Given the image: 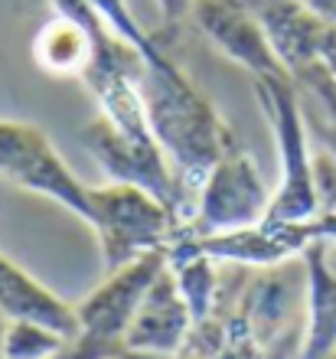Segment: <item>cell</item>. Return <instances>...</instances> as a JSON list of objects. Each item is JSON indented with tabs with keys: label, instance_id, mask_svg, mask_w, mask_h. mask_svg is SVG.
Wrapping results in <instances>:
<instances>
[{
	"label": "cell",
	"instance_id": "1",
	"mask_svg": "<svg viewBox=\"0 0 336 359\" xmlns=\"http://www.w3.org/2000/svg\"><path fill=\"white\" fill-rule=\"evenodd\" d=\"M137 88L147 124L187 193H199L215 163L235 147V134L183 69L160 53L140 66Z\"/></svg>",
	"mask_w": 336,
	"mask_h": 359
},
{
	"label": "cell",
	"instance_id": "2",
	"mask_svg": "<svg viewBox=\"0 0 336 359\" xmlns=\"http://www.w3.org/2000/svg\"><path fill=\"white\" fill-rule=\"evenodd\" d=\"M255 98L271 124L281 161V183L271 193L264 222H310L320 216L314 157L307 147V118L290 76H255Z\"/></svg>",
	"mask_w": 336,
	"mask_h": 359
},
{
	"label": "cell",
	"instance_id": "3",
	"mask_svg": "<svg viewBox=\"0 0 336 359\" xmlns=\"http://www.w3.org/2000/svg\"><path fill=\"white\" fill-rule=\"evenodd\" d=\"M163 268L167 248H157L108 271L85 301L75 304V333L66 346V359H154L131 353L124 337L144 291Z\"/></svg>",
	"mask_w": 336,
	"mask_h": 359
},
{
	"label": "cell",
	"instance_id": "4",
	"mask_svg": "<svg viewBox=\"0 0 336 359\" xmlns=\"http://www.w3.org/2000/svg\"><path fill=\"white\" fill-rule=\"evenodd\" d=\"M88 203L92 216L85 226L98 238L105 271H114L157 248H170L183 229V219L173 209L134 183H105L88 189Z\"/></svg>",
	"mask_w": 336,
	"mask_h": 359
},
{
	"label": "cell",
	"instance_id": "5",
	"mask_svg": "<svg viewBox=\"0 0 336 359\" xmlns=\"http://www.w3.org/2000/svg\"><path fill=\"white\" fill-rule=\"evenodd\" d=\"M79 137H82L85 151L102 163V170L108 173L112 183H134V187L147 189L163 206L173 209L183 222L193 216V209L187 206V189L154 134L134 137V134L118 131L105 114H98L85 124Z\"/></svg>",
	"mask_w": 336,
	"mask_h": 359
},
{
	"label": "cell",
	"instance_id": "6",
	"mask_svg": "<svg viewBox=\"0 0 336 359\" xmlns=\"http://www.w3.org/2000/svg\"><path fill=\"white\" fill-rule=\"evenodd\" d=\"M0 177L59 203L82 222L92 216L88 187L69 170V163L36 124L0 121Z\"/></svg>",
	"mask_w": 336,
	"mask_h": 359
},
{
	"label": "cell",
	"instance_id": "7",
	"mask_svg": "<svg viewBox=\"0 0 336 359\" xmlns=\"http://www.w3.org/2000/svg\"><path fill=\"white\" fill-rule=\"evenodd\" d=\"M271 206V193L264 187L255 161L235 144L215 163L199 187V203L180 232L187 236H215L232 229L258 226Z\"/></svg>",
	"mask_w": 336,
	"mask_h": 359
},
{
	"label": "cell",
	"instance_id": "8",
	"mask_svg": "<svg viewBox=\"0 0 336 359\" xmlns=\"http://www.w3.org/2000/svg\"><path fill=\"white\" fill-rule=\"evenodd\" d=\"M189 17L219 53H225L245 72H252V79L288 76L248 0H193Z\"/></svg>",
	"mask_w": 336,
	"mask_h": 359
},
{
	"label": "cell",
	"instance_id": "9",
	"mask_svg": "<svg viewBox=\"0 0 336 359\" xmlns=\"http://www.w3.org/2000/svg\"><path fill=\"white\" fill-rule=\"evenodd\" d=\"M310 222H258V226L215 232V236L177 232V238L215 262H229V265L242 268H281L290 258L304 255L310 242H317Z\"/></svg>",
	"mask_w": 336,
	"mask_h": 359
},
{
	"label": "cell",
	"instance_id": "10",
	"mask_svg": "<svg viewBox=\"0 0 336 359\" xmlns=\"http://www.w3.org/2000/svg\"><path fill=\"white\" fill-rule=\"evenodd\" d=\"M193 330V313L177 287V278L170 268L154 278L137 311L128 327V350L137 356H177L187 346V337Z\"/></svg>",
	"mask_w": 336,
	"mask_h": 359
},
{
	"label": "cell",
	"instance_id": "11",
	"mask_svg": "<svg viewBox=\"0 0 336 359\" xmlns=\"http://www.w3.org/2000/svg\"><path fill=\"white\" fill-rule=\"evenodd\" d=\"M248 4L262 20L271 49L278 53L288 76H297L317 62L320 36L327 29V23L317 13H310L300 0H248Z\"/></svg>",
	"mask_w": 336,
	"mask_h": 359
},
{
	"label": "cell",
	"instance_id": "12",
	"mask_svg": "<svg viewBox=\"0 0 336 359\" xmlns=\"http://www.w3.org/2000/svg\"><path fill=\"white\" fill-rule=\"evenodd\" d=\"M300 258L307 265V320L297 359H330L336 353V271L330 268V242H310Z\"/></svg>",
	"mask_w": 336,
	"mask_h": 359
},
{
	"label": "cell",
	"instance_id": "13",
	"mask_svg": "<svg viewBox=\"0 0 336 359\" xmlns=\"http://www.w3.org/2000/svg\"><path fill=\"white\" fill-rule=\"evenodd\" d=\"M0 317L7 320H33L49 330L62 333L72 340L75 333V307L62 301L56 291H49L43 281H36L27 268L10 262L0 252Z\"/></svg>",
	"mask_w": 336,
	"mask_h": 359
},
{
	"label": "cell",
	"instance_id": "14",
	"mask_svg": "<svg viewBox=\"0 0 336 359\" xmlns=\"http://www.w3.org/2000/svg\"><path fill=\"white\" fill-rule=\"evenodd\" d=\"M98 29H105L102 17L79 23L72 17L56 13L36 33V43H33V56H36L39 69H46L53 76H82L92 62V46Z\"/></svg>",
	"mask_w": 336,
	"mask_h": 359
},
{
	"label": "cell",
	"instance_id": "15",
	"mask_svg": "<svg viewBox=\"0 0 336 359\" xmlns=\"http://www.w3.org/2000/svg\"><path fill=\"white\" fill-rule=\"evenodd\" d=\"M69 346L62 333L49 330L33 320H7L0 327V350L4 359H46Z\"/></svg>",
	"mask_w": 336,
	"mask_h": 359
},
{
	"label": "cell",
	"instance_id": "16",
	"mask_svg": "<svg viewBox=\"0 0 336 359\" xmlns=\"http://www.w3.org/2000/svg\"><path fill=\"white\" fill-rule=\"evenodd\" d=\"M317 56H320V62H323V69L336 79V27L333 23H327L323 36H320V53Z\"/></svg>",
	"mask_w": 336,
	"mask_h": 359
},
{
	"label": "cell",
	"instance_id": "17",
	"mask_svg": "<svg viewBox=\"0 0 336 359\" xmlns=\"http://www.w3.org/2000/svg\"><path fill=\"white\" fill-rule=\"evenodd\" d=\"M189 7H193V0H157V10H160V17H163L167 27L180 23V20L189 13Z\"/></svg>",
	"mask_w": 336,
	"mask_h": 359
},
{
	"label": "cell",
	"instance_id": "18",
	"mask_svg": "<svg viewBox=\"0 0 336 359\" xmlns=\"http://www.w3.org/2000/svg\"><path fill=\"white\" fill-rule=\"evenodd\" d=\"M310 13H317L323 23H333L336 27V0H300Z\"/></svg>",
	"mask_w": 336,
	"mask_h": 359
},
{
	"label": "cell",
	"instance_id": "19",
	"mask_svg": "<svg viewBox=\"0 0 336 359\" xmlns=\"http://www.w3.org/2000/svg\"><path fill=\"white\" fill-rule=\"evenodd\" d=\"M320 134H323V141L330 144V154H336V121L327 124V128H317Z\"/></svg>",
	"mask_w": 336,
	"mask_h": 359
},
{
	"label": "cell",
	"instance_id": "20",
	"mask_svg": "<svg viewBox=\"0 0 336 359\" xmlns=\"http://www.w3.org/2000/svg\"><path fill=\"white\" fill-rule=\"evenodd\" d=\"M288 343H294V340H288ZM288 343H281L278 350H271L264 359H288Z\"/></svg>",
	"mask_w": 336,
	"mask_h": 359
},
{
	"label": "cell",
	"instance_id": "21",
	"mask_svg": "<svg viewBox=\"0 0 336 359\" xmlns=\"http://www.w3.org/2000/svg\"><path fill=\"white\" fill-rule=\"evenodd\" d=\"M177 359H203V356H196L193 350H180V353H177Z\"/></svg>",
	"mask_w": 336,
	"mask_h": 359
},
{
	"label": "cell",
	"instance_id": "22",
	"mask_svg": "<svg viewBox=\"0 0 336 359\" xmlns=\"http://www.w3.org/2000/svg\"><path fill=\"white\" fill-rule=\"evenodd\" d=\"M46 359H66V350H62V353H56V356H46Z\"/></svg>",
	"mask_w": 336,
	"mask_h": 359
},
{
	"label": "cell",
	"instance_id": "23",
	"mask_svg": "<svg viewBox=\"0 0 336 359\" xmlns=\"http://www.w3.org/2000/svg\"><path fill=\"white\" fill-rule=\"evenodd\" d=\"M0 359H4V350H0Z\"/></svg>",
	"mask_w": 336,
	"mask_h": 359
}]
</instances>
